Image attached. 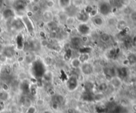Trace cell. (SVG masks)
I'll return each mask as SVG.
<instances>
[{
  "instance_id": "obj_36",
  "label": "cell",
  "mask_w": 136,
  "mask_h": 113,
  "mask_svg": "<svg viewBox=\"0 0 136 113\" xmlns=\"http://www.w3.org/2000/svg\"><path fill=\"white\" fill-rule=\"evenodd\" d=\"M67 113H75V109H73V108H68V109H67Z\"/></svg>"
},
{
  "instance_id": "obj_3",
  "label": "cell",
  "mask_w": 136,
  "mask_h": 113,
  "mask_svg": "<svg viewBox=\"0 0 136 113\" xmlns=\"http://www.w3.org/2000/svg\"><path fill=\"white\" fill-rule=\"evenodd\" d=\"M80 69L83 75L88 76V75H91L92 74H93L94 71V67L91 63L87 62L83 63L81 64V66L80 67Z\"/></svg>"
},
{
  "instance_id": "obj_37",
  "label": "cell",
  "mask_w": 136,
  "mask_h": 113,
  "mask_svg": "<svg viewBox=\"0 0 136 113\" xmlns=\"http://www.w3.org/2000/svg\"><path fill=\"white\" fill-rule=\"evenodd\" d=\"M3 47H4V46H3V45H2V44L0 43V54L2 52V50H3Z\"/></svg>"
},
{
  "instance_id": "obj_25",
  "label": "cell",
  "mask_w": 136,
  "mask_h": 113,
  "mask_svg": "<svg viewBox=\"0 0 136 113\" xmlns=\"http://www.w3.org/2000/svg\"><path fill=\"white\" fill-rule=\"evenodd\" d=\"M100 38H101V40L103 42L108 43V42H109V41L110 40L111 37H110V36H109L108 34H107V33H103V34H102V35H100Z\"/></svg>"
},
{
  "instance_id": "obj_38",
  "label": "cell",
  "mask_w": 136,
  "mask_h": 113,
  "mask_svg": "<svg viewBox=\"0 0 136 113\" xmlns=\"http://www.w3.org/2000/svg\"><path fill=\"white\" fill-rule=\"evenodd\" d=\"M3 19V15H2V13H0V22L2 21Z\"/></svg>"
},
{
  "instance_id": "obj_2",
  "label": "cell",
  "mask_w": 136,
  "mask_h": 113,
  "mask_svg": "<svg viewBox=\"0 0 136 113\" xmlns=\"http://www.w3.org/2000/svg\"><path fill=\"white\" fill-rule=\"evenodd\" d=\"M98 11L99 14L103 16H108L112 12V7L111 4L108 2H100L98 7Z\"/></svg>"
},
{
  "instance_id": "obj_35",
  "label": "cell",
  "mask_w": 136,
  "mask_h": 113,
  "mask_svg": "<svg viewBox=\"0 0 136 113\" xmlns=\"http://www.w3.org/2000/svg\"><path fill=\"white\" fill-rule=\"evenodd\" d=\"M5 108V105H4V102L0 101V112L2 111V110L4 109Z\"/></svg>"
},
{
  "instance_id": "obj_8",
  "label": "cell",
  "mask_w": 136,
  "mask_h": 113,
  "mask_svg": "<svg viewBox=\"0 0 136 113\" xmlns=\"http://www.w3.org/2000/svg\"><path fill=\"white\" fill-rule=\"evenodd\" d=\"M76 21L80 22V23H87L89 21L90 17L89 14L84 11H79L75 16Z\"/></svg>"
},
{
  "instance_id": "obj_19",
  "label": "cell",
  "mask_w": 136,
  "mask_h": 113,
  "mask_svg": "<svg viewBox=\"0 0 136 113\" xmlns=\"http://www.w3.org/2000/svg\"><path fill=\"white\" fill-rule=\"evenodd\" d=\"M81 62L78 59V58H74L72 60L70 61V65L73 68L77 69V68H80V66H81Z\"/></svg>"
},
{
  "instance_id": "obj_30",
  "label": "cell",
  "mask_w": 136,
  "mask_h": 113,
  "mask_svg": "<svg viewBox=\"0 0 136 113\" xmlns=\"http://www.w3.org/2000/svg\"><path fill=\"white\" fill-rule=\"evenodd\" d=\"M39 11V7L38 4H34V5L32 6L31 8V11L33 13H36Z\"/></svg>"
},
{
  "instance_id": "obj_31",
  "label": "cell",
  "mask_w": 136,
  "mask_h": 113,
  "mask_svg": "<svg viewBox=\"0 0 136 113\" xmlns=\"http://www.w3.org/2000/svg\"><path fill=\"white\" fill-rule=\"evenodd\" d=\"M116 22H117V21H116V20H115V19L110 18V19H108V23L109 24V25H110V26H116Z\"/></svg>"
},
{
  "instance_id": "obj_6",
  "label": "cell",
  "mask_w": 136,
  "mask_h": 113,
  "mask_svg": "<svg viewBox=\"0 0 136 113\" xmlns=\"http://www.w3.org/2000/svg\"><path fill=\"white\" fill-rule=\"evenodd\" d=\"M103 72L104 74L105 77L108 81H110L112 78L117 76V70L112 66H106L103 68Z\"/></svg>"
},
{
  "instance_id": "obj_4",
  "label": "cell",
  "mask_w": 136,
  "mask_h": 113,
  "mask_svg": "<svg viewBox=\"0 0 136 113\" xmlns=\"http://www.w3.org/2000/svg\"><path fill=\"white\" fill-rule=\"evenodd\" d=\"M79 83L77 77L72 75L69 77L66 81V87L70 91H74L78 88Z\"/></svg>"
},
{
  "instance_id": "obj_21",
  "label": "cell",
  "mask_w": 136,
  "mask_h": 113,
  "mask_svg": "<svg viewBox=\"0 0 136 113\" xmlns=\"http://www.w3.org/2000/svg\"><path fill=\"white\" fill-rule=\"evenodd\" d=\"M58 4L63 9H66L71 5V0H58Z\"/></svg>"
},
{
  "instance_id": "obj_13",
  "label": "cell",
  "mask_w": 136,
  "mask_h": 113,
  "mask_svg": "<svg viewBox=\"0 0 136 113\" xmlns=\"http://www.w3.org/2000/svg\"><path fill=\"white\" fill-rule=\"evenodd\" d=\"M43 19L46 23L51 22L54 19V14L51 10H46L43 13Z\"/></svg>"
},
{
  "instance_id": "obj_40",
  "label": "cell",
  "mask_w": 136,
  "mask_h": 113,
  "mask_svg": "<svg viewBox=\"0 0 136 113\" xmlns=\"http://www.w3.org/2000/svg\"><path fill=\"white\" fill-rule=\"evenodd\" d=\"M94 2H96V3H100V2H101V0H93Z\"/></svg>"
},
{
  "instance_id": "obj_24",
  "label": "cell",
  "mask_w": 136,
  "mask_h": 113,
  "mask_svg": "<svg viewBox=\"0 0 136 113\" xmlns=\"http://www.w3.org/2000/svg\"><path fill=\"white\" fill-rule=\"evenodd\" d=\"M127 60H128L129 64L133 65L136 63V55L134 54H130L127 58Z\"/></svg>"
},
{
  "instance_id": "obj_1",
  "label": "cell",
  "mask_w": 136,
  "mask_h": 113,
  "mask_svg": "<svg viewBox=\"0 0 136 113\" xmlns=\"http://www.w3.org/2000/svg\"><path fill=\"white\" fill-rule=\"evenodd\" d=\"M31 73L33 75L37 78H42L46 71L45 64L40 60H35L31 63Z\"/></svg>"
},
{
  "instance_id": "obj_29",
  "label": "cell",
  "mask_w": 136,
  "mask_h": 113,
  "mask_svg": "<svg viewBox=\"0 0 136 113\" xmlns=\"http://www.w3.org/2000/svg\"><path fill=\"white\" fill-rule=\"evenodd\" d=\"M36 109L34 106H30L27 110L26 113H36Z\"/></svg>"
},
{
  "instance_id": "obj_14",
  "label": "cell",
  "mask_w": 136,
  "mask_h": 113,
  "mask_svg": "<svg viewBox=\"0 0 136 113\" xmlns=\"http://www.w3.org/2000/svg\"><path fill=\"white\" fill-rule=\"evenodd\" d=\"M127 25H128V23L126 21H125L124 19H119L117 21L115 26L119 31H121L127 27Z\"/></svg>"
},
{
  "instance_id": "obj_16",
  "label": "cell",
  "mask_w": 136,
  "mask_h": 113,
  "mask_svg": "<svg viewBox=\"0 0 136 113\" xmlns=\"http://www.w3.org/2000/svg\"><path fill=\"white\" fill-rule=\"evenodd\" d=\"M13 28L15 29V30H17V31H21V30L25 28L21 19L15 20L13 23Z\"/></svg>"
},
{
  "instance_id": "obj_5",
  "label": "cell",
  "mask_w": 136,
  "mask_h": 113,
  "mask_svg": "<svg viewBox=\"0 0 136 113\" xmlns=\"http://www.w3.org/2000/svg\"><path fill=\"white\" fill-rule=\"evenodd\" d=\"M76 30L81 36H88L92 31L90 26L87 23H79Z\"/></svg>"
},
{
  "instance_id": "obj_9",
  "label": "cell",
  "mask_w": 136,
  "mask_h": 113,
  "mask_svg": "<svg viewBox=\"0 0 136 113\" xmlns=\"http://www.w3.org/2000/svg\"><path fill=\"white\" fill-rule=\"evenodd\" d=\"M2 53L7 59H9V58H12L14 57L15 55V46H11V45H10V46H4Z\"/></svg>"
},
{
  "instance_id": "obj_10",
  "label": "cell",
  "mask_w": 136,
  "mask_h": 113,
  "mask_svg": "<svg viewBox=\"0 0 136 113\" xmlns=\"http://www.w3.org/2000/svg\"><path fill=\"white\" fill-rule=\"evenodd\" d=\"M82 44L80 36H73L70 39V45L75 49H79L80 48L82 47Z\"/></svg>"
},
{
  "instance_id": "obj_41",
  "label": "cell",
  "mask_w": 136,
  "mask_h": 113,
  "mask_svg": "<svg viewBox=\"0 0 136 113\" xmlns=\"http://www.w3.org/2000/svg\"><path fill=\"white\" fill-rule=\"evenodd\" d=\"M2 31H3V30H2V28L0 26V35H1V33H2Z\"/></svg>"
},
{
  "instance_id": "obj_23",
  "label": "cell",
  "mask_w": 136,
  "mask_h": 113,
  "mask_svg": "<svg viewBox=\"0 0 136 113\" xmlns=\"http://www.w3.org/2000/svg\"><path fill=\"white\" fill-rule=\"evenodd\" d=\"M78 59L81 62L82 64L88 62V60L90 58L89 54H80L78 56Z\"/></svg>"
},
{
  "instance_id": "obj_34",
  "label": "cell",
  "mask_w": 136,
  "mask_h": 113,
  "mask_svg": "<svg viewBox=\"0 0 136 113\" xmlns=\"http://www.w3.org/2000/svg\"><path fill=\"white\" fill-rule=\"evenodd\" d=\"M81 39L82 41V43H86L88 41L89 38H88V36H82Z\"/></svg>"
},
{
  "instance_id": "obj_28",
  "label": "cell",
  "mask_w": 136,
  "mask_h": 113,
  "mask_svg": "<svg viewBox=\"0 0 136 113\" xmlns=\"http://www.w3.org/2000/svg\"><path fill=\"white\" fill-rule=\"evenodd\" d=\"M129 17L132 21L136 22V10L132 11L131 13H129Z\"/></svg>"
},
{
  "instance_id": "obj_17",
  "label": "cell",
  "mask_w": 136,
  "mask_h": 113,
  "mask_svg": "<svg viewBox=\"0 0 136 113\" xmlns=\"http://www.w3.org/2000/svg\"><path fill=\"white\" fill-rule=\"evenodd\" d=\"M76 21H76L75 17L68 16L67 17V18L66 19V20H65V23L67 26L71 27V26H73L76 24Z\"/></svg>"
},
{
  "instance_id": "obj_12",
  "label": "cell",
  "mask_w": 136,
  "mask_h": 113,
  "mask_svg": "<svg viewBox=\"0 0 136 113\" xmlns=\"http://www.w3.org/2000/svg\"><path fill=\"white\" fill-rule=\"evenodd\" d=\"M92 22L97 27H100L102 26L104 23V20L101 15H96L95 17H92Z\"/></svg>"
},
{
  "instance_id": "obj_27",
  "label": "cell",
  "mask_w": 136,
  "mask_h": 113,
  "mask_svg": "<svg viewBox=\"0 0 136 113\" xmlns=\"http://www.w3.org/2000/svg\"><path fill=\"white\" fill-rule=\"evenodd\" d=\"M108 88V85L106 83H102L100 84L99 87H98V89L100 91H106Z\"/></svg>"
},
{
  "instance_id": "obj_22",
  "label": "cell",
  "mask_w": 136,
  "mask_h": 113,
  "mask_svg": "<svg viewBox=\"0 0 136 113\" xmlns=\"http://www.w3.org/2000/svg\"><path fill=\"white\" fill-rule=\"evenodd\" d=\"M53 73L51 72H50V71H47L46 70L45 72V73L44 74L43 76V78L45 79L46 81H51L52 79H53Z\"/></svg>"
},
{
  "instance_id": "obj_33",
  "label": "cell",
  "mask_w": 136,
  "mask_h": 113,
  "mask_svg": "<svg viewBox=\"0 0 136 113\" xmlns=\"http://www.w3.org/2000/svg\"><path fill=\"white\" fill-rule=\"evenodd\" d=\"M2 90L6 91H8L9 89V87L8 84L6 83H3L2 84Z\"/></svg>"
},
{
  "instance_id": "obj_32",
  "label": "cell",
  "mask_w": 136,
  "mask_h": 113,
  "mask_svg": "<svg viewBox=\"0 0 136 113\" xmlns=\"http://www.w3.org/2000/svg\"><path fill=\"white\" fill-rule=\"evenodd\" d=\"M7 60V58L2 53H1V54H0V62L5 63L6 62Z\"/></svg>"
},
{
  "instance_id": "obj_20",
  "label": "cell",
  "mask_w": 136,
  "mask_h": 113,
  "mask_svg": "<svg viewBox=\"0 0 136 113\" xmlns=\"http://www.w3.org/2000/svg\"><path fill=\"white\" fill-rule=\"evenodd\" d=\"M9 98V94L8 91L2 90L0 91V101L5 102Z\"/></svg>"
},
{
  "instance_id": "obj_15",
  "label": "cell",
  "mask_w": 136,
  "mask_h": 113,
  "mask_svg": "<svg viewBox=\"0 0 136 113\" xmlns=\"http://www.w3.org/2000/svg\"><path fill=\"white\" fill-rule=\"evenodd\" d=\"M109 82L114 88H119L121 87V84H122L121 78L118 76H115V77H112L111 80L109 81Z\"/></svg>"
},
{
  "instance_id": "obj_18",
  "label": "cell",
  "mask_w": 136,
  "mask_h": 113,
  "mask_svg": "<svg viewBox=\"0 0 136 113\" xmlns=\"http://www.w3.org/2000/svg\"><path fill=\"white\" fill-rule=\"evenodd\" d=\"M16 43H17V47L19 50H22L24 48V44H25V42H24V39H23V37L21 35H19L17 36L16 39Z\"/></svg>"
},
{
  "instance_id": "obj_26",
  "label": "cell",
  "mask_w": 136,
  "mask_h": 113,
  "mask_svg": "<svg viewBox=\"0 0 136 113\" xmlns=\"http://www.w3.org/2000/svg\"><path fill=\"white\" fill-rule=\"evenodd\" d=\"M46 5L48 8H53L55 5V2L54 0H47L46 2Z\"/></svg>"
},
{
  "instance_id": "obj_39",
  "label": "cell",
  "mask_w": 136,
  "mask_h": 113,
  "mask_svg": "<svg viewBox=\"0 0 136 113\" xmlns=\"http://www.w3.org/2000/svg\"><path fill=\"white\" fill-rule=\"evenodd\" d=\"M43 113H53V112L51 111V110H45V111H44V112H43Z\"/></svg>"
},
{
  "instance_id": "obj_11",
  "label": "cell",
  "mask_w": 136,
  "mask_h": 113,
  "mask_svg": "<svg viewBox=\"0 0 136 113\" xmlns=\"http://www.w3.org/2000/svg\"><path fill=\"white\" fill-rule=\"evenodd\" d=\"M2 15L3 17V19H9L13 18L15 16V12L13 9L11 8H7L3 10L2 12Z\"/></svg>"
},
{
  "instance_id": "obj_7",
  "label": "cell",
  "mask_w": 136,
  "mask_h": 113,
  "mask_svg": "<svg viewBox=\"0 0 136 113\" xmlns=\"http://www.w3.org/2000/svg\"><path fill=\"white\" fill-rule=\"evenodd\" d=\"M21 20L27 31L30 33H33L34 31H35V26L33 25V22L31 20L30 17H27V15H24V16L22 17Z\"/></svg>"
}]
</instances>
